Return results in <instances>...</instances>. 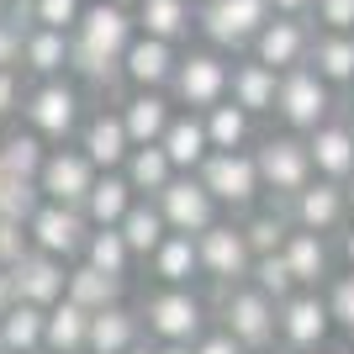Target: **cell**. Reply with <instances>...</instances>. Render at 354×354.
I'll use <instances>...</instances> for the list:
<instances>
[{
	"instance_id": "cell-1",
	"label": "cell",
	"mask_w": 354,
	"mask_h": 354,
	"mask_svg": "<svg viewBox=\"0 0 354 354\" xmlns=\"http://www.w3.org/2000/svg\"><path fill=\"white\" fill-rule=\"evenodd\" d=\"M138 37V16L117 0H90L80 27L69 32V74H80L95 90L122 85V53Z\"/></svg>"
},
{
	"instance_id": "cell-2",
	"label": "cell",
	"mask_w": 354,
	"mask_h": 354,
	"mask_svg": "<svg viewBox=\"0 0 354 354\" xmlns=\"http://www.w3.org/2000/svg\"><path fill=\"white\" fill-rule=\"evenodd\" d=\"M217 323L227 328V333H238L254 354H265L270 344L281 339V301L265 296L254 281L217 286Z\"/></svg>"
},
{
	"instance_id": "cell-3",
	"label": "cell",
	"mask_w": 354,
	"mask_h": 354,
	"mask_svg": "<svg viewBox=\"0 0 354 354\" xmlns=\"http://www.w3.org/2000/svg\"><path fill=\"white\" fill-rule=\"evenodd\" d=\"M270 16V0H196V32L222 53H249Z\"/></svg>"
},
{
	"instance_id": "cell-4",
	"label": "cell",
	"mask_w": 354,
	"mask_h": 354,
	"mask_svg": "<svg viewBox=\"0 0 354 354\" xmlns=\"http://www.w3.org/2000/svg\"><path fill=\"white\" fill-rule=\"evenodd\" d=\"M227 85H233V64L222 48H191L180 53V69L169 80V95L185 111H212L217 101H227Z\"/></svg>"
},
{
	"instance_id": "cell-5",
	"label": "cell",
	"mask_w": 354,
	"mask_h": 354,
	"mask_svg": "<svg viewBox=\"0 0 354 354\" xmlns=\"http://www.w3.org/2000/svg\"><path fill=\"white\" fill-rule=\"evenodd\" d=\"M80 90L69 85V80H37V85L27 90V106H21V117H27L32 133H43L48 143H69L85 122H80Z\"/></svg>"
},
{
	"instance_id": "cell-6",
	"label": "cell",
	"mask_w": 354,
	"mask_h": 354,
	"mask_svg": "<svg viewBox=\"0 0 354 354\" xmlns=\"http://www.w3.org/2000/svg\"><path fill=\"white\" fill-rule=\"evenodd\" d=\"M196 175L207 180V191L217 196L222 207H233V212H249L254 196L265 191V180H259V159L243 153V148H212Z\"/></svg>"
},
{
	"instance_id": "cell-7",
	"label": "cell",
	"mask_w": 354,
	"mask_h": 354,
	"mask_svg": "<svg viewBox=\"0 0 354 354\" xmlns=\"http://www.w3.org/2000/svg\"><path fill=\"white\" fill-rule=\"evenodd\" d=\"M254 159H259V180H265V191L275 196V201H291V196L301 191V185H307L312 175H317V164H312L307 138H296V133L265 138Z\"/></svg>"
},
{
	"instance_id": "cell-8",
	"label": "cell",
	"mask_w": 354,
	"mask_h": 354,
	"mask_svg": "<svg viewBox=\"0 0 354 354\" xmlns=\"http://www.w3.org/2000/svg\"><path fill=\"white\" fill-rule=\"evenodd\" d=\"M281 122L291 133H312V127H323L328 111H333V95H328V80L312 64H296V69L281 74V101H275Z\"/></svg>"
},
{
	"instance_id": "cell-9",
	"label": "cell",
	"mask_w": 354,
	"mask_h": 354,
	"mask_svg": "<svg viewBox=\"0 0 354 354\" xmlns=\"http://www.w3.org/2000/svg\"><path fill=\"white\" fill-rule=\"evenodd\" d=\"M90 227L95 222L85 217V207H64V201H48L43 196V207L32 212L27 222V233H32V249H43V254H59V259H80L90 243Z\"/></svg>"
},
{
	"instance_id": "cell-10",
	"label": "cell",
	"mask_w": 354,
	"mask_h": 354,
	"mask_svg": "<svg viewBox=\"0 0 354 354\" xmlns=\"http://www.w3.org/2000/svg\"><path fill=\"white\" fill-rule=\"evenodd\" d=\"M143 323L153 339H180L196 344L207 333V307L191 296V286H159V291L143 301Z\"/></svg>"
},
{
	"instance_id": "cell-11",
	"label": "cell",
	"mask_w": 354,
	"mask_h": 354,
	"mask_svg": "<svg viewBox=\"0 0 354 354\" xmlns=\"http://www.w3.org/2000/svg\"><path fill=\"white\" fill-rule=\"evenodd\" d=\"M196 249H201V275L217 286H238L254 275V249L233 222H212L207 233H196Z\"/></svg>"
},
{
	"instance_id": "cell-12",
	"label": "cell",
	"mask_w": 354,
	"mask_h": 354,
	"mask_svg": "<svg viewBox=\"0 0 354 354\" xmlns=\"http://www.w3.org/2000/svg\"><path fill=\"white\" fill-rule=\"evenodd\" d=\"M153 201H159V212H164V222H169V233H207L212 222H217V196L207 191V180L196 175H175L169 180V185H164L159 196H153Z\"/></svg>"
},
{
	"instance_id": "cell-13",
	"label": "cell",
	"mask_w": 354,
	"mask_h": 354,
	"mask_svg": "<svg viewBox=\"0 0 354 354\" xmlns=\"http://www.w3.org/2000/svg\"><path fill=\"white\" fill-rule=\"evenodd\" d=\"M312 43H317V27H312L307 16H270L249 53L259 64H270V69L286 74V69H296V64L312 59Z\"/></svg>"
},
{
	"instance_id": "cell-14",
	"label": "cell",
	"mask_w": 354,
	"mask_h": 354,
	"mask_svg": "<svg viewBox=\"0 0 354 354\" xmlns=\"http://www.w3.org/2000/svg\"><path fill=\"white\" fill-rule=\"evenodd\" d=\"M95 159H90L85 148H48V164L43 175H37V185H43L48 201H64V207H85L90 201V185H95Z\"/></svg>"
},
{
	"instance_id": "cell-15",
	"label": "cell",
	"mask_w": 354,
	"mask_h": 354,
	"mask_svg": "<svg viewBox=\"0 0 354 354\" xmlns=\"http://www.w3.org/2000/svg\"><path fill=\"white\" fill-rule=\"evenodd\" d=\"M328 328H333V312H328V296L317 291H291L281 301V344L291 354H307V349H323Z\"/></svg>"
},
{
	"instance_id": "cell-16",
	"label": "cell",
	"mask_w": 354,
	"mask_h": 354,
	"mask_svg": "<svg viewBox=\"0 0 354 354\" xmlns=\"http://www.w3.org/2000/svg\"><path fill=\"white\" fill-rule=\"evenodd\" d=\"M286 217L296 227H312V233H333L344 217H349V191H344V180H307L301 191L286 201Z\"/></svg>"
},
{
	"instance_id": "cell-17",
	"label": "cell",
	"mask_w": 354,
	"mask_h": 354,
	"mask_svg": "<svg viewBox=\"0 0 354 354\" xmlns=\"http://www.w3.org/2000/svg\"><path fill=\"white\" fill-rule=\"evenodd\" d=\"M11 275H16V296L32 301V307H53V301H64V291H69V259L43 254V249H27L11 265Z\"/></svg>"
},
{
	"instance_id": "cell-18",
	"label": "cell",
	"mask_w": 354,
	"mask_h": 354,
	"mask_svg": "<svg viewBox=\"0 0 354 354\" xmlns=\"http://www.w3.org/2000/svg\"><path fill=\"white\" fill-rule=\"evenodd\" d=\"M180 43H164V37H148V32H138L133 48L122 53V80L133 90H169V80H175L180 69Z\"/></svg>"
},
{
	"instance_id": "cell-19",
	"label": "cell",
	"mask_w": 354,
	"mask_h": 354,
	"mask_svg": "<svg viewBox=\"0 0 354 354\" xmlns=\"http://www.w3.org/2000/svg\"><path fill=\"white\" fill-rule=\"evenodd\" d=\"M80 148L95 159V169H122L127 153H133V133H127L122 111H95V117L80 127Z\"/></svg>"
},
{
	"instance_id": "cell-20",
	"label": "cell",
	"mask_w": 354,
	"mask_h": 354,
	"mask_svg": "<svg viewBox=\"0 0 354 354\" xmlns=\"http://www.w3.org/2000/svg\"><path fill=\"white\" fill-rule=\"evenodd\" d=\"M148 323H143V312L133 307H101V312H90V349L85 354H127L133 344H143Z\"/></svg>"
},
{
	"instance_id": "cell-21",
	"label": "cell",
	"mask_w": 354,
	"mask_h": 354,
	"mask_svg": "<svg viewBox=\"0 0 354 354\" xmlns=\"http://www.w3.org/2000/svg\"><path fill=\"white\" fill-rule=\"evenodd\" d=\"M227 95H233L249 117H265V111H275V101H281V69H270V64H259L249 53V59L233 64V85H227Z\"/></svg>"
},
{
	"instance_id": "cell-22",
	"label": "cell",
	"mask_w": 354,
	"mask_h": 354,
	"mask_svg": "<svg viewBox=\"0 0 354 354\" xmlns=\"http://www.w3.org/2000/svg\"><path fill=\"white\" fill-rule=\"evenodd\" d=\"M122 122H127V133H133V148L159 143V138L169 133V122H175V95H164V90H133V95L122 101Z\"/></svg>"
},
{
	"instance_id": "cell-23",
	"label": "cell",
	"mask_w": 354,
	"mask_h": 354,
	"mask_svg": "<svg viewBox=\"0 0 354 354\" xmlns=\"http://www.w3.org/2000/svg\"><path fill=\"white\" fill-rule=\"evenodd\" d=\"M159 143H164V153L175 159V169H180V175L201 169V159L212 153L207 117H201V111H175V122H169V133H164Z\"/></svg>"
},
{
	"instance_id": "cell-24",
	"label": "cell",
	"mask_w": 354,
	"mask_h": 354,
	"mask_svg": "<svg viewBox=\"0 0 354 354\" xmlns=\"http://www.w3.org/2000/svg\"><path fill=\"white\" fill-rule=\"evenodd\" d=\"M138 32L164 37V43H185L196 32V0H138Z\"/></svg>"
},
{
	"instance_id": "cell-25",
	"label": "cell",
	"mask_w": 354,
	"mask_h": 354,
	"mask_svg": "<svg viewBox=\"0 0 354 354\" xmlns=\"http://www.w3.org/2000/svg\"><path fill=\"white\" fill-rule=\"evenodd\" d=\"M307 148H312L317 175H328V180H349L354 175V127L323 122V127H312V133H307Z\"/></svg>"
},
{
	"instance_id": "cell-26",
	"label": "cell",
	"mask_w": 354,
	"mask_h": 354,
	"mask_svg": "<svg viewBox=\"0 0 354 354\" xmlns=\"http://www.w3.org/2000/svg\"><path fill=\"white\" fill-rule=\"evenodd\" d=\"M148 270H153V281L159 286H191L201 275V249H196L191 233H169L159 249L148 254Z\"/></svg>"
},
{
	"instance_id": "cell-27",
	"label": "cell",
	"mask_w": 354,
	"mask_h": 354,
	"mask_svg": "<svg viewBox=\"0 0 354 354\" xmlns=\"http://www.w3.org/2000/svg\"><path fill=\"white\" fill-rule=\"evenodd\" d=\"M133 201H138L133 180L122 175V169H101V175H95V185H90L85 217L95 222V227H117V222L133 212Z\"/></svg>"
},
{
	"instance_id": "cell-28",
	"label": "cell",
	"mask_w": 354,
	"mask_h": 354,
	"mask_svg": "<svg viewBox=\"0 0 354 354\" xmlns=\"http://www.w3.org/2000/svg\"><path fill=\"white\" fill-rule=\"evenodd\" d=\"M48 344V307H32V301H16L6 317H0V354H32Z\"/></svg>"
},
{
	"instance_id": "cell-29",
	"label": "cell",
	"mask_w": 354,
	"mask_h": 354,
	"mask_svg": "<svg viewBox=\"0 0 354 354\" xmlns=\"http://www.w3.org/2000/svg\"><path fill=\"white\" fill-rule=\"evenodd\" d=\"M69 301H80L85 312H101V307H117L122 301V275H106L101 265H90V259H74L69 265Z\"/></svg>"
},
{
	"instance_id": "cell-30",
	"label": "cell",
	"mask_w": 354,
	"mask_h": 354,
	"mask_svg": "<svg viewBox=\"0 0 354 354\" xmlns=\"http://www.w3.org/2000/svg\"><path fill=\"white\" fill-rule=\"evenodd\" d=\"M286 265H291V275H296V286H323L328 281V243H323V233H312V227H291V238H286Z\"/></svg>"
},
{
	"instance_id": "cell-31",
	"label": "cell",
	"mask_w": 354,
	"mask_h": 354,
	"mask_svg": "<svg viewBox=\"0 0 354 354\" xmlns=\"http://www.w3.org/2000/svg\"><path fill=\"white\" fill-rule=\"evenodd\" d=\"M21 69L37 74V80H59V74H69V32L32 27L27 32V53H21Z\"/></svg>"
},
{
	"instance_id": "cell-32",
	"label": "cell",
	"mask_w": 354,
	"mask_h": 354,
	"mask_svg": "<svg viewBox=\"0 0 354 354\" xmlns=\"http://www.w3.org/2000/svg\"><path fill=\"white\" fill-rule=\"evenodd\" d=\"M122 175L133 180L138 196H159L180 169H175V159L164 153V143H138L133 153H127V164H122Z\"/></svg>"
},
{
	"instance_id": "cell-33",
	"label": "cell",
	"mask_w": 354,
	"mask_h": 354,
	"mask_svg": "<svg viewBox=\"0 0 354 354\" xmlns=\"http://www.w3.org/2000/svg\"><path fill=\"white\" fill-rule=\"evenodd\" d=\"M48 349L53 354H85L90 349V312L80 301H53L48 307Z\"/></svg>"
},
{
	"instance_id": "cell-34",
	"label": "cell",
	"mask_w": 354,
	"mask_h": 354,
	"mask_svg": "<svg viewBox=\"0 0 354 354\" xmlns=\"http://www.w3.org/2000/svg\"><path fill=\"white\" fill-rule=\"evenodd\" d=\"M117 227L127 233V243H133L138 259H148V254H153L164 238H169V222H164V212H159V201H153V196H138L133 212H127Z\"/></svg>"
},
{
	"instance_id": "cell-35",
	"label": "cell",
	"mask_w": 354,
	"mask_h": 354,
	"mask_svg": "<svg viewBox=\"0 0 354 354\" xmlns=\"http://www.w3.org/2000/svg\"><path fill=\"white\" fill-rule=\"evenodd\" d=\"M307 64L328 85H354V32H317Z\"/></svg>"
},
{
	"instance_id": "cell-36",
	"label": "cell",
	"mask_w": 354,
	"mask_h": 354,
	"mask_svg": "<svg viewBox=\"0 0 354 354\" xmlns=\"http://www.w3.org/2000/svg\"><path fill=\"white\" fill-rule=\"evenodd\" d=\"M43 164H48V138L43 133H21V127H16V133H6L0 138V169H6V175H21V180H37L43 175Z\"/></svg>"
},
{
	"instance_id": "cell-37",
	"label": "cell",
	"mask_w": 354,
	"mask_h": 354,
	"mask_svg": "<svg viewBox=\"0 0 354 354\" xmlns=\"http://www.w3.org/2000/svg\"><path fill=\"white\" fill-rule=\"evenodd\" d=\"M80 259H90V265H101L106 275H122L127 281V270H133V243H127V233L122 227H90V243H85V254Z\"/></svg>"
},
{
	"instance_id": "cell-38",
	"label": "cell",
	"mask_w": 354,
	"mask_h": 354,
	"mask_svg": "<svg viewBox=\"0 0 354 354\" xmlns=\"http://www.w3.org/2000/svg\"><path fill=\"white\" fill-rule=\"evenodd\" d=\"M201 117H207V138H212V148H243V143H249L254 117L233 101V95H227V101H217L212 111H201Z\"/></svg>"
},
{
	"instance_id": "cell-39",
	"label": "cell",
	"mask_w": 354,
	"mask_h": 354,
	"mask_svg": "<svg viewBox=\"0 0 354 354\" xmlns=\"http://www.w3.org/2000/svg\"><path fill=\"white\" fill-rule=\"evenodd\" d=\"M291 227L296 222L286 217V212H254V217L243 222V238H249L254 259H259V254H281L286 238H291Z\"/></svg>"
},
{
	"instance_id": "cell-40",
	"label": "cell",
	"mask_w": 354,
	"mask_h": 354,
	"mask_svg": "<svg viewBox=\"0 0 354 354\" xmlns=\"http://www.w3.org/2000/svg\"><path fill=\"white\" fill-rule=\"evenodd\" d=\"M37 207H43V185H37V180L0 175V217L32 222V212H37Z\"/></svg>"
},
{
	"instance_id": "cell-41",
	"label": "cell",
	"mask_w": 354,
	"mask_h": 354,
	"mask_svg": "<svg viewBox=\"0 0 354 354\" xmlns=\"http://www.w3.org/2000/svg\"><path fill=\"white\" fill-rule=\"evenodd\" d=\"M249 281L259 286L265 296H275V301H286L291 291H301V286H296V275H291V265H286V254H259Z\"/></svg>"
},
{
	"instance_id": "cell-42",
	"label": "cell",
	"mask_w": 354,
	"mask_h": 354,
	"mask_svg": "<svg viewBox=\"0 0 354 354\" xmlns=\"http://www.w3.org/2000/svg\"><path fill=\"white\" fill-rule=\"evenodd\" d=\"M90 0H32V27H53V32H74Z\"/></svg>"
},
{
	"instance_id": "cell-43",
	"label": "cell",
	"mask_w": 354,
	"mask_h": 354,
	"mask_svg": "<svg viewBox=\"0 0 354 354\" xmlns=\"http://www.w3.org/2000/svg\"><path fill=\"white\" fill-rule=\"evenodd\" d=\"M27 21L21 16H0V69H21V53H27Z\"/></svg>"
},
{
	"instance_id": "cell-44",
	"label": "cell",
	"mask_w": 354,
	"mask_h": 354,
	"mask_svg": "<svg viewBox=\"0 0 354 354\" xmlns=\"http://www.w3.org/2000/svg\"><path fill=\"white\" fill-rule=\"evenodd\" d=\"M32 249V233H27V222H16V217H0V265L11 270L21 254Z\"/></svg>"
},
{
	"instance_id": "cell-45",
	"label": "cell",
	"mask_w": 354,
	"mask_h": 354,
	"mask_svg": "<svg viewBox=\"0 0 354 354\" xmlns=\"http://www.w3.org/2000/svg\"><path fill=\"white\" fill-rule=\"evenodd\" d=\"M328 312H333V323H339V328L354 333V275H339V281L328 286Z\"/></svg>"
},
{
	"instance_id": "cell-46",
	"label": "cell",
	"mask_w": 354,
	"mask_h": 354,
	"mask_svg": "<svg viewBox=\"0 0 354 354\" xmlns=\"http://www.w3.org/2000/svg\"><path fill=\"white\" fill-rule=\"evenodd\" d=\"M312 16L323 32H354V0H317Z\"/></svg>"
},
{
	"instance_id": "cell-47",
	"label": "cell",
	"mask_w": 354,
	"mask_h": 354,
	"mask_svg": "<svg viewBox=\"0 0 354 354\" xmlns=\"http://www.w3.org/2000/svg\"><path fill=\"white\" fill-rule=\"evenodd\" d=\"M196 354H254L249 344L238 339V333H227V328H207V333H201V339H196Z\"/></svg>"
},
{
	"instance_id": "cell-48",
	"label": "cell",
	"mask_w": 354,
	"mask_h": 354,
	"mask_svg": "<svg viewBox=\"0 0 354 354\" xmlns=\"http://www.w3.org/2000/svg\"><path fill=\"white\" fill-rule=\"evenodd\" d=\"M27 106V85H21V69H0V117H11Z\"/></svg>"
},
{
	"instance_id": "cell-49",
	"label": "cell",
	"mask_w": 354,
	"mask_h": 354,
	"mask_svg": "<svg viewBox=\"0 0 354 354\" xmlns=\"http://www.w3.org/2000/svg\"><path fill=\"white\" fill-rule=\"evenodd\" d=\"M16 301H21V296H16V275H11L6 265H0V317H6V312H11Z\"/></svg>"
},
{
	"instance_id": "cell-50",
	"label": "cell",
	"mask_w": 354,
	"mask_h": 354,
	"mask_svg": "<svg viewBox=\"0 0 354 354\" xmlns=\"http://www.w3.org/2000/svg\"><path fill=\"white\" fill-rule=\"evenodd\" d=\"M270 6H275V16H312L317 0H270Z\"/></svg>"
},
{
	"instance_id": "cell-51",
	"label": "cell",
	"mask_w": 354,
	"mask_h": 354,
	"mask_svg": "<svg viewBox=\"0 0 354 354\" xmlns=\"http://www.w3.org/2000/svg\"><path fill=\"white\" fill-rule=\"evenodd\" d=\"M153 354H196V344H180V339H159Z\"/></svg>"
},
{
	"instance_id": "cell-52",
	"label": "cell",
	"mask_w": 354,
	"mask_h": 354,
	"mask_svg": "<svg viewBox=\"0 0 354 354\" xmlns=\"http://www.w3.org/2000/svg\"><path fill=\"white\" fill-rule=\"evenodd\" d=\"M344 259H349V265H354V227H349V233H344Z\"/></svg>"
},
{
	"instance_id": "cell-53",
	"label": "cell",
	"mask_w": 354,
	"mask_h": 354,
	"mask_svg": "<svg viewBox=\"0 0 354 354\" xmlns=\"http://www.w3.org/2000/svg\"><path fill=\"white\" fill-rule=\"evenodd\" d=\"M127 354H153V344H133V349H127Z\"/></svg>"
},
{
	"instance_id": "cell-54",
	"label": "cell",
	"mask_w": 354,
	"mask_h": 354,
	"mask_svg": "<svg viewBox=\"0 0 354 354\" xmlns=\"http://www.w3.org/2000/svg\"><path fill=\"white\" fill-rule=\"evenodd\" d=\"M344 191H349V212H354V180H349V185H344Z\"/></svg>"
},
{
	"instance_id": "cell-55",
	"label": "cell",
	"mask_w": 354,
	"mask_h": 354,
	"mask_svg": "<svg viewBox=\"0 0 354 354\" xmlns=\"http://www.w3.org/2000/svg\"><path fill=\"white\" fill-rule=\"evenodd\" d=\"M117 6H127V11H138V0H117Z\"/></svg>"
},
{
	"instance_id": "cell-56",
	"label": "cell",
	"mask_w": 354,
	"mask_h": 354,
	"mask_svg": "<svg viewBox=\"0 0 354 354\" xmlns=\"http://www.w3.org/2000/svg\"><path fill=\"white\" fill-rule=\"evenodd\" d=\"M6 11H11V0H0V16H6Z\"/></svg>"
},
{
	"instance_id": "cell-57",
	"label": "cell",
	"mask_w": 354,
	"mask_h": 354,
	"mask_svg": "<svg viewBox=\"0 0 354 354\" xmlns=\"http://www.w3.org/2000/svg\"><path fill=\"white\" fill-rule=\"evenodd\" d=\"M32 354H53V349H48V344H43V349H32Z\"/></svg>"
},
{
	"instance_id": "cell-58",
	"label": "cell",
	"mask_w": 354,
	"mask_h": 354,
	"mask_svg": "<svg viewBox=\"0 0 354 354\" xmlns=\"http://www.w3.org/2000/svg\"><path fill=\"white\" fill-rule=\"evenodd\" d=\"M307 354H317V349H307Z\"/></svg>"
},
{
	"instance_id": "cell-59",
	"label": "cell",
	"mask_w": 354,
	"mask_h": 354,
	"mask_svg": "<svg viewBox=\"0 0 354 354\" xmlns=\"http://www.w3.org/2000/svg\"><path fill=\"white\" fill-rule=\"evenodd\" d=\"M0 175H6V169H0Z\"/></svg>"
}]
</instances>
